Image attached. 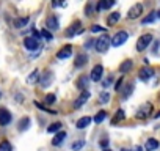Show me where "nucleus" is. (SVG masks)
Masks as SVG:
<instances>
[{
	"label": "nucleus",
	"instance_id": "39",
	"mask_svg": "<svg viewBox=\"0 0 160 151\" xmlns=\"http://www.w3.org/2000/svg\"><path fill=\"white\" fill-rule=\"evenodd\" d=\"M121 151H141V148H140V146H135V148H132V149H126V148H122Z\"/></svg>",
	"mask_w": 160,
	"mask_h": 151
},
{
	"label": "nucleus",
	"instance_id": "43",
	"mask_svg": "<svg viewBox=\"0 0 160 151\" xmlns=\"http://www.w3.org/2000/svg\"><path fill=\"white\" fill-rule=\"evenodd\" d=\"M105 151H110V149H107V148H105Z\"/></svg>",
	"mask_w": 160,
	"mask_h": 151
},
{
	"label": "nucleus",
	"instance_id": "18",
	"mask_svg": "<svg viewBox=\"0 0 160 151\" xmlns=\"http://www.w3.org/2000/svg\"><path fill=\"white\" fill-rule=\"evenodd\" d=\"M132 65H133V61L132 60H126V61H122L121 65H119V71L124 74V72H129L130 69H132Z\"/></svg>",
	"mask_w": 160,
	"mask_h": 151
},
{
	"label": "nucleus",
	"instance_id": "2",
	"mask_svg": "<svg viewBox=\"0 0 160 151\" xmlns=\"http://www.w3.org/2000/svg\"><path fill=\"white\" fill-rule=\"evenodd\" d=\"M127 39H129V33H127L126 30H119L118 33L113 35V38H112V46H113V47H119V46H122Z\"/></svg>",
	"mask_w": 160,
	"mask_h": 151
},
{
	"label": "nucleus",
	"instance_id": "9",
	"mask_svg": "<svg viewBox=\"0 0 160 151\" xmlns=\"http://www.w3.org/2000/svg\"><path fill=\"white\" fill-rule=\"evenodd\" d=\"M11 123V113L7 109H0V126H7Z\"/></svg>",
	"mask_w": 160,
	"mask_h": 151
},
{
	"label": "nucleus",
	"instance_id": "16",
	"mask_svg": "<svg viewBox=\"0 0 160 151\" xmlns=\"http://www.w3.org/2000/svg\"><path fill=\"white\" fill-rule=\"evenodd\" d=\"M115 5V0H101L98 3V10H108Z\"/></svg>",
	"mask_w": 160,
	"mask_h": 151
},
{
	"label": "nucleus",
	"instance_id": "32",
	"mask_svg": "<svg viewBox=\"0 0 160 151\" xmlns=\"http://www.w3.org/2000/svg\"><path fill=\"white\" fill-rule=\"evenodd\" d=\"M110 101V95L107 93V91H102L101 95H99V102H102V104H107Z\"/></svg>",
	"mask_w": 160,
	"mask_h": 151
},
{
	"label": "nucleus",
	"instance_id": "35",
	"mask_svg": "<svg viewBox=\"0 0 160 151\" xmlns=\"http://www.w3.org/2000/svg\"><path fill=\"white\" fill-rule=\"evenodd\" d=\"M85 11H87V13H85L87 16H91V14H93V5H91V3H88V5H87V8H85Z\"/></svg>",
	"mask_w": 160,
	"mask_h": 151
},
{
	"label": "nucleus",
	"instance_id": "20",
	"mask_svg": "<svg viewBox=\"0 0 160 151\" xmlns=\"http://www.w3.org/2000/svg\"><path fill=\"white\" fill-rule=\"evenodd\" d=\"M126 118V113H124V110L122 109H118V112H116V115L113 117V120H112V124H116L118 121H121V120H124Z\"/></svg>",
	"mask_w": 160,
	"mask_h": 151
},
{
	"label": "nucleus",
	"instance_id": "6",
	"mask_svg": "<svg viewBox=\"0 0 160 151\" xmlns=\"http://www.w3.org/2000/svg\"><path fill=\"white\" fill-rule=\"evenodd\" d=\"M141 13H143V5H141V3H135V5L129 10L127 18H129V19H137V18L141 16Z\"/></svg>",
	"mask_w": 160,
	"mask_h": 151
},
{
	"label": "nucleus",
	"instance_id": "21",
	"mask_svg": "<svg viewBox=\"0 0 160 151\" xmlns=\"http://www.w3.org/2000/svg\"><path fill=\"white\" fill-rule=\"evenodd\" d=\"M158 148V142L155 140V138H148V142H146V149L148 151H152V149H157Z\"/></svg>",
	"mask_w": 160,
	"mask_h": 151
},
{
	"label": "nucleus",
	"instance_id": "19",
	"mask_svg": "<svg viewBox=\"0 0 160 151\" xmlns=\"http://www.w3.org/2000/svg\"><path fill=\"white\" fill-rule=\"evenodd\" d=\"M77 32H80V21H77V22H74L69 29H68V36H72L74 33H77Z\"/></svg>",
	"mask_w": 160,
	"mask_h": 151
},
{
	"label": "nucleus",
	"instance_id": "33",
	"mask_svg": "<svg viewBox=\"0 0 160 151\" xmlns=\"http://www.w3.org/2000/svg\"><path fill=\"white\" fill-rule=\"evenodd\" d=\"M41 36H44V38H46L47 41H52V39H53L52 33H50L49 30H46V29H44V30H41Z\"/></svg>",
	"mask_w": 160,
	"mask_h": 151
},
{
	"label": "nucleus",
	"instance_id": "38",
	"mask_svg": "<svg viewBox=\"0 0 160 151\" xmlns=\"http://www.w3.org/2000/svg\"><path fill=\"white\" fill-rule=\"evenodd\" d=\"M91 46H93V39H88V41L85 43V49H90Z\"/></svg>",
	"mask_w": 160,
	"mask_h": 151
},
{
	"label": "nucleus",
	"instance_id": "11",
	"mask_svg": "<svg viewBox=\"0 0 160 151\" xmlns=\"http://www.w3.org/2000/svg\"><path fill=\"white\" fill-rule=\"evenodd\" d=\"M71 54H72V47L68 44V46H64L63 49H60V50L57 52V58H60V60H66V58L71 57Z\"/></svg>",
	"mask_w": 160,
	"mask_h": 151
},
{
	"label": "nucleus",
	"instance_id": "4",
	"mask_svg": "<svg viewBox=\"0 0 160 151\" xmlns=\"http://www.w3.org/2000/svg\"><path fill=\"white\" fill-rule=\"evenodd\" d=\"M151 113H152V104H151V102H146V104H143V106L138 109V112H137V118L144 120V118H148Z\"/></svg>",
	"mask_w": 160,
	"mask_h": 151
},
{
	"label": "nucleus",
	"instance_id": "28",
	"mask_svg": "<svg viewBox=\"0 0 160 151\" xmlns=\"http://www.w3.org/2000/svg\"><path fill=\"white\" fill-rule=\"evenodd\" d=\"M39 79H41V84H42V85L46 87V85H47V84H49V82L52 81V74H50V72L47 71V72H46L44 76H41V77H39Z\"/></svg>",
	"mask_w": 160,
	"mask_h": 151
},
{
	"label": "nucleus",
	"instance_id": "17",
	"mask_svg": "<svg viewBox=\"0 0 160 151\" xmlns=\"http://www.w3.org/2000/svg\"><path fill=\"white\" fill-rule=\"evenodd\" d=\"M47 27H49L50 30H58V29H60L58 19H57L55 16H50V18L47 19Z\"/></svg>",
	"mask_w": 160,
	"mask_h": 151
},
{
	"label": "nucleus",
	"instance_id": "24",
	"mask_svg": "<svg viewBox=\"0 0 160 151\" xmlns=\"http://www.w3.org/2000/svg\"><path fill=\"white\" fill-rule=\"evenodd\" d=\"M155 18H157V13H155V11H152V13H149V14L141 21V24H143V25H148V24L154 22V21H155Z\"/></svg>",
	"mask_w": 160,
	"mask_h": 151
},
{
	"label": "nucleus",
	"instance_id": "37",
	"mask_svg": "<svg viewBox=\"0 0 160 151\" xmlns=\"http://www.w3.org/2000/svg\"><path fill=\"white\" fill-rule=\"evenodd\" d=\"M121 84H122V77H121V79L116 82V85H115V90H116V91H119V90H121Z\"/></svg>",
	"mask_w": 160,
	"mask_h": 151
},
{
	"label": "nucleus",
	"instance_id": "29",
	"mask_svg": "<svg viewBox=\"0 0 160 151\" xmlns=\"http://www.w3.org/2000/svg\"><path fill=\"white\" fill-rule=\"evenodd\" d=\"M28 124H30V118H28V117L22 118V120L19 121V131H24V129H27V128H28Z\"/></svg>",
	"mask_w": 160,
	"mask_h": 151
},
{
	"label": "nucleus",
	"instance_id": "1",
	"mask_svg": "<svg viewBox=\"0 0 160 151\" xmlns=\"http://www.w3.org/2000/svg\"><path fill=\"white\" fill-rule=\"evenodd\" d=\"M94 46H96V50H98V52H107L108 47L112 46V36L104 35V36L98 38L96 43H94Z\"/></svg>",
	"mask_w": 160,
	"mask_h": 151
},
{
	"label": "nucleus",
	"instance_id": "30",
	"mask_svg": "<svg viewBox=\"0 0 160 151\" xmlns=\"http://www.w3.org/2000/svg\"><path fill=\"white\" fill-rule=\"evenodd\" d=\"M0 151H13V146L8 140H3L2 143H0Z\"/></svg>",
	"mask_w": 160,
	"mask_h": 151
},
{
	"label": "nucleus",
	"instance_id": "10",
	"mask_svg": "<svg viewBox=\"0 0 160 151\" xmlns=\"http://www.w3.org/2000/svg\"><path fill=\"white\" fill-rule=\"evenodd\" d=\"M87 63H88V55H87L85 52H82V54H78V55L75 57L74 66H75V68H83Z\"/></svg>",
	"mask_w": 160,
	"mask_h": 151
},
{
	"label": "nucleus",
	"instance_id": "40",
	"mask_svg": "<svg viewBox=\"0 0 160 151\" xmlns=\"http://www.w3.org/2000/svg\"><path fill=\"white\" fill-rule=\"evenodd\" d=\"M107 145H108V140H107V138H104V140L101 142V146H104V148H105Z\"/></svg>",
	"mask_w": 160,
	"mask_h": 151
},
{
	"label": "nucleus",
	"instance_id": "34",
	"mask_svg": "<svg viewBox=\"0 0 160 151\" xmlns=\"http://www.w3.org/2000/svg\"><path fill=\"white\" fill-rule=\"evenodd\" d=\"M57 102V96L55 95H47L46 96V104H53Z\"/></svg>",
	"mask_w": 160,
	"mask_h": 151
},
{
	"label": "nucleus",
	"instance_id": "3",
	"mask_svg": "<svg viewBox=\"0 0 160 151\" xmlns=\"http://www.w3.org/2000/svg\"><path fill=\"white\" fill-rule=\"evenodd\" d=\"M151 43H152V35H151V33L141 35V36L138 38V41H137V50H138V52H143Z\"/></svg>",
	"mask_w": 160,
	"mask_h": 151
},
{
	"label": "nucleus",
	"instance_id": "5",
	"mask_svg": "<svg viewBox=\"0 0 160 151\" xmlns=\"http://www.w3.org/2000/svg\"><path fill=\"white\" fill-rule=\"evenodd\" d=\"M102 74H104V68L102 65H96L93 69H91V74H90V79L93 82H99L102 79Z\"/></svg>",
	"mask_w": 160,
	"mask_h": 151
},
{
	"label": "nucleus",
	"instance_id": "26",
	"mask_svg": "<svg viewBox=\"0 0 160 151\" xmlns=\"http://www.w3.org/2000/svg\"><path fill=\"white\" fill-rule=\"evenodd\" d=\"M105 118H107V112L101 110V112H98V113H96V117H94V123H96V124H101Z\"/></svg>",
	"mask_w": 160,
	"mask_h": 151
},
{
	"label": "nucleus",
	"instance_id": "8",
	"mask_svg": "<svg viewBox=\"0 0 160 151\" xmlns=\"http://www.w3.org/2000/svg\"><path fill=\"white\" fill-rule=\"evenodd\" d=\"M90 99V91L87 90V91H82V93H80V96L75 99V102H74V107L75 109H78V107H82L87 101Z\"/></svg>",
	"mask_w": 160,
	"mask_h": 151
},
{
	"label": "nucleus",
	"instance_id": "13",
	"mask_svg": "<svg viewBox=\"0 0 160 151\" xmlns=\"http://www.w3.org/2000/svg\"><path fill=\"white\" fill-rule=\"evenodd\" d=\"M152 74H154V69H152V68H149V66L141 68V69H140V72H138V76H140V79H141V81H149Z\"/></svg>",
	"mask_w": 160,
	"mask_h": 151
},
{
	"label": "nucleus",
	"instance_id": "23",
	"mask_svg": "<svg viewBox=\"0 0 160 151\" xmlns=\"http://www.w3.org/2000/svg\"><path fill=\"white\" fill-rule=\"evenodd\" d=\"M119 18H121L119 13H112V14L108 16V19H107V24H108V25H115V24L119 21Z\"/></svg>",
	"mask_w": 160,
	"mask_h": 151
},
{
	"label": "nucleus",
	"instance_id": "31",
	"mask_svg": "<svg viewBox=\"0 0 160 151\" xmlns=\"http://www.w3.org/2000/svg\"><path fill=\"white\" fill-rule=\"evenodd\" d=\"M60 129H61V123L57 121V123H52V124L47 128V132H57V131L60 132Z\"/></svg>",
	"mask_w": 160,
	"mask_h": 151
},
{
	"label": "nucleus",
	"instance_id": "27",
	"mask_svg": "<svg viewBox=\"0 0 160 151\" xmlns=\"http://www.w3.org/2000/svg\"><path fill=\"white\" fill-rule=\"evenodd\" d=\"M85 146V140H77V142H74L72 143V151H80V149H82Z\"/></svg>",
	"mask_w": 160,
	"mask_h": 151
},
{
	"label": "nucleus",
	"instance_id": "22",
	"mask_svg": "<svg viewBox=\"0 0 160 151\" xmlns=\"http://www.w3.org/2000/svg\"><path fill=\"white\" fill-rule=\"evenodd\" d=\"M39 77H41V76H39V71H38V69H35V71L28 76L27 82H28V84H35V82H38V81H39Z\"/></svg>",
	"mask_w": 160,
	"mask_h": 151
},
{
	"label": "nucleus",
	"instance_id": "15",
	"mask_svg": "<svg viewBox=\"0 0 160 151\" xmlns=\"http://www.w3.org/2000/svg\"><path fill=\"white\" fill-rule=\"evenodd\" d=\"M64 137H66V132H64V131H60V132L55 134V137L52 138V145H53V146H58V145L64 140Z\"/></svg>",
	"mask_w": 160,
	"mask_h": 151
},
{
	"label": "nucleus",
	"instance_id": "36",
	"mask_svg": "<svg viewBox=\"0 0 160 151\" xmlns=\"http://www.w3.org/2000/svg\"><path fill=\"white\" fill-rule=\"evenodd\" d=\"M91 32H93V33H98V32H104V29H102L101 25H98V24H96V25H93V27H91Z\"/></svg>",
	"mask_w": 160,
	"mask_h": 151
},
{
	"label": "nucleus",
	"instance_id": "42",
	"mask_svg": "<svg viewBox=\"0 0 160 151\" xmlns=\"http://www.w3.org/2000/svg\"><path fill=\"white\" fill-rule=\"evenodd\" d=\"M155 13H157V16H158V18H160V11H155Z\"/></svg>",
	"mask_w": 160,
	"mask_h": 151
},
{
	"label": "nucleus",
	"instance_id": "25",
	"mask_svg": "<svg viewBox=\"0 0 160 151\" xmlns=\"http://www.w3.org/2000/svg\"><path fill=\"white\" fill-rule=\"evenodd\" d=\"M28 24V18L25 16V18H19V19H16L14 21V27L16 29H22V27H25Z\"/></svg>",
	"mask_w": 160,
	"mask_h": 151
},
{
	"label": "nucleus",
	"instance_id": "12",
	"mask_svg": "<svg viewBox=\"0 0 160 151\" xmlns=\"http://www.w3.org/2000/svg\"><path fill=\"white\" fill-rule=\"evenodd\" d=\"M88 82H90L88 76H80V77L77 79V82H75V85H77V88H78V90L87 91V88H88Z\"/></svg>",
	"mask_w": 160,
	"mask_h": 151
},
{
	"label": "nucleus",
	"instance_id": "7",
	"mask_svg": "<svg viewBox=\"0 0 160 151\" xmlns=\"http://www.w3.org/2000/svg\"><path fill=\"white\" fill-rule=\"evenodd\" d=\"M24 46H25V49H27V50H36V49L39 47V43H38V39H36V38L28 36V38H25V39H24Z\"/></svg>",
	"mask_w": 160,
	"mask_h": 151
},
{
	"label": "nucleus",
	"instance_id": "14",
	"mask_svg": "<svg viewBox=\"0 0 160 151\" xmlns=\"http://www.w3.org/2000/svg\"><path fill=\"white\" fill-rule=\"evenodd\" d=\"M91 117H82V118H78L77 120V123H75V126H77V129H85V128H88L90 124H91Z\"/></svg>",
	"mask_w": 160,
	"mask_h": 151
},
{
	"label": "nucleus",
	"instance_id": "41",
	"mask_svg": "<svg viewBox=\"0 0 160 151\" xmlns=\"http://www.w3.org/2000/svg\"><path fill=\"white\" fill-rule=\"evenodd\" d=\"M158 46H160V43L157 41V43L154 44V52H157V50H158Z\"/></svg>",
	"mask_w": 160,
	"mask_h": 151
}]
</instances>
